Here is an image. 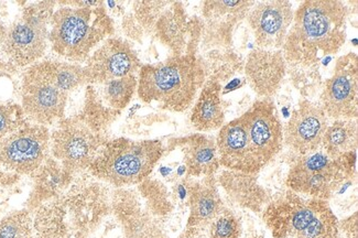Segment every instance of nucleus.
Here are the masks:
<instances>
[{"instance_id": "nucleus-31", "label": "nucleus", "mask_w": 358, "mask_h": 238, "mask_svg": "<svg viewBox=\"0 0 358 238\" xmlns=\"http://www.w3.org/2000/svg\"><path fill=\"white\" fill-rule=\"evenodd\" d=\"M6 34H7V28L0 22V49L3 46V40H5Z\"/></svg>"}, {"instance_id": "nucleus-13", "label": "nucleus", "mask_w": 358, "mask_h": 238, "mask_svg": "<svg viewBox=\"0 0 358 238\" xmlns=\"http://www.w3.org/2000/svg\"><path fill=\"white\" fill-rule=\"evenodd\" d=\"M141 62L131 44L120 38L110 36L92 52L83 65L85 83H105L108 80L137 74Z\"/></svg>"}, {"instance_id": "nucleus-27", "label": "nucleus", "mask_w": 358, "mask_h": 238, "mask_svg": "<svg viewBox=\"0 0 358 238\" xmlns=\"http://www.w3.org/2000/svg\"><path fill=\"white\" fill-rule=\"evenodd\" d=\"M243 233L242 222L235 213L225 207L208 228V238H239Z\"/></svg>"}, {"instance_id": "nucleus-19", "label": "nucleus", "mask_w": 358, "mask_h": 238, "mask_svg": "<svg viewBox=\"0 0 358 238\" xmlns=\"http://www.w3.org/2000/svg\"><path fill=\"white\" fill-rule=\"evenodd\" d=\"M222 85L215 76L208 78L195 99L191 114L193 127L201 132L221 130L225 120L221 99Z\"/></svg>"}, {"instance_id": "nucleus-9", "label": "nucleus", "mask_w": 358, "mask_h": 238, "mask_svg": "<svg viewBox=\"0 0 358 238\" xmlns=\"http://www.w3.org/2000/svg\"><path fill=\"white\" fill-rule=\"evenodd\" d=\"M50 132V155L72 176L87 169L99 148L106 143L101 132L83 117L63 118Z\"/></svg>"}, {"instance_id": "nucleus-20", "label": "nucleus", "mask_w": 358, "mask_h": 238, "mask_svg": "<svg viewBox=\"0 0 358 238\" xmlns=\"http://www.w3.org/2000/svg\"><path fill=\"white\" fill-rule=\"evenodd\" d=\"M218 181L234 202L254 212L262 213L271 200L267 191L257 183L256 174L225 170L220 174Z\"/></svg>"}, {"instance_id": "nucleus-26", "label": "nucleus", "mask_w": 358, "mask_h": 238, "mask_svg": "<svg viewBox=\"0 0 358 238\" xmlns=\"http://www.w3.org/2000/svg\"><path fill=\"white\" fill-rule=\"evenodd\" d=\"M0 238H34V215L29 209L15 211L0 220Z\"/></svg>"}, {"instance_id": "nucleus-22", "label": "nucleus", "mask_w": 358, "mask_h": 238, "mask_svg": "<svg viewBox=\"0 0 358 238\" xmlns=\"http://www.w3.org/2000/svg\"><path fill=\"white\" fill-rule=\"evenodd\" d=\"M357 119H336L325 130L321 147L330 158H340L357 150Z\"/></svg>"}, {"instance_id": "nucleus-1", "label": "nucleus", "mask_w": 358, "mask_h": 238, "mask_svg": "<svg viewBox=\"0 0 358 238\" xmlns=\"http://www.w3.org/2000/svg\"><path fill=\"white\" fill-rule=\"evenodd\" d=\"M348 8L342 1L311 0L294 13L282 53L287 64L315 68L345 44Z\"/></svg>"}, {"instance_id": "nucleus-17", "label": "nucleus", "mask_w": 358, "mask_h": 238, "mask_svg": "<svg viewBox=\"0 0 358 238\" xmlns=\"http://www.w3.org/2000/svg\"><path fill=\"white\" fill-rule=\"evenodd\" d=\"M287 61L282 50H252L247 57L245 74L260 99H273L286 76Z\"/></svg>"}, {"instance_id": "nucleus-7", "label": "nucleus", "mask_w": 358, "mask_h": 238, "mask_svg": "<svg viewBox=\"0 0 358 238\" xmlns=\"http://www.w3.org/2000/svg\"><path fill=\"white\" fill-rule=\"evenodd\" d=\"M55 3L30 4L9 28H7L1 51L13 64L28 68L39 62L49 43L50 20L55 13Z\"/></svg>"}, {"instance_id": "nucleus-32", "label": "nucleus", "mask_w": 358, "mask_h": 238, "mask_svg": "<svg viewBox=\"0 0 358 238\" xmlns=\"http://www.w3.org/2000/svg\"><path fill=\"white\" fill-rule=\"evenodd\" d=\"M8 176H13V174H3V172H0V178H8Z\"/></svg>"}, {"instance_id": "nucleus-30", "label": "nucleus", "mask_w": 358, "mask_h": 238, "mask_svg": "<svg viewBox=\"0 0 358 238\" xmlns=\"http://www.w3.org/2000/svg\"><path fill=\"white\" fill-rule=\"evenodd\" d=\"M357 212L338 222L340 232L342 230L346 238H358Z\"/></svg>"}, {"instance_id": "nucleus-24", "label": "nucleus", "mask_w": 358, "mask_h": 238, "mask_svg": "<svg viewBox=\"0 0 358 238\" xmlns=\"http://www.w3.org/2000/svg\"><path fill=\"white\" fill-rule=\"evenodd\" d=\"M255 3L239 0L206 1L203 5V16L212 26L233 27L246 17Z\"/></svg>"}, {"instance_id": "nucleus-6", "label": "nucleus", "mask_w": 358, "mask_h": 238, "mask_svg": "<svg viewBox=\"0 0 358 238\" xmlns=\"http://www.w3.org/2000/svg\"><path fill=\"white\" fill-rule=\"evenodd\" d=\"M355 178L356 151L332 159L317 150L296 157L287 176L286 186L298 195L329 201Z\"/></svg>"}, {"instance_id": "nucleus-8", "label": "nucleus", "mask_w": 358, "mask_h": 238, "mask_svg": "<svg viewBox=\"0 0 358 238\" xmlns=\"http://www.w3.org/2000/svg\"><path fill=\"white\" fill-rule=\"evenodd\" d=\"M69 93L53 80L49 59L39 61L24 71L21 83V108L29 122L50 126L64 118Z\"/></svg>"}, {"instance_id": "nucleus-21", "label": "nucleus", "mask_w": 358, "mask_h": 238, "mask_svg": "<svg viewBox=\"0 0 358 238\" xmlns=\"http://www.w3.org/2000/svg\"><path fill=\"white\" fill-rule=\"evenodd\" d=\"M169 8L162 13L157 21V36L173 52V55H182L187 53V15L182 4L170 3Z\"/></svg>"}, {"instance_id": "nucleus-16", "label": "nucleus", "mask_w": 358, "mask_h": 238, "mask_svg": "<svg viewBox=\"0 0 358 238\" xmlns=\"http://www.w3.org/2000/svg\"><path fill=\"white\" fill-rule=\"evenodd\" d=\"M187 192L189 215L181 238H202L208 234L210 224L226 206L214 176L191 180L187 184Z\"/></svg>"}, {"instance_id": "nucleus-28", "label": "nucleus", "mask_w": 358, "mask_h": 238, "mask_svg": "<svg viewBox=\"0 0 358 238\" xmlns=\"http://www.w3.org/2000/svg\"><path fill=\"white\" fill-rule=\"evenodd\" d=\"M29 122L21 106L16 104L0 103V139Z\"/></svg>"}, {"instance_id": "nucleus-25", "label": "nucleus", "mask_w": 358, "mask_h": 238, "mask_svg": "<svg viewBox=\"0 0 358 238\" xmlns=\"http://www.w3.org/2000/svg\"><path fill=\"white\" fill-rule=\"evenodd\" d=\"M97 95L103 105L113 111H120L127 107L137 91V74L97 84Z\"/></svg>"}, {"instance_id": "nucleus-14", "label": "nucleus", "mask_w": 358, "mask_h": 238, "mask_svg": "<svg viewBox=\"0 0 358 238\" xmlns=\"http://www.w3.org/2000/svg\"><path fill=\"white\" fill-rule=\"evenodd\" d=\"M329 127V117L320 104L301 99L283 128V143L298 155L319 150Z\"/></svg>"}, {"instance_id": "nucleus-15", "label": "nucleus", "mask_w": 358, "mask_h": 238, "mask_svg": "<svg viewBox=\"0 0 358 238\" xmlns=\"http://www.w3.org/2000/svg\"><path fill=\"white\" fill-rule=\"evenodd\" d=\"M294 9L289 1L255 4L247 20L259 49L281 50L294 21Z\"/></svg>"}, {"instance_id": "nucleus-11", "label": "nucleus", "mask_w": 358, "mask_h": 238, "mask_svg": "<svg viewBox=\"0 0 358 238\" xmlns=\"http://www.w3.org/2000/svg\"><path fill=\"white\" fill-rule=\"evenodd\" d=\"M247 139L262 168L282 150L283 128L273 99H258L242 115Z\"/></svg>"}, {"instance_id": "nucleus-23", "label": "nucleus", "mask_w": 358, "mask_h": 238, "mask_svg": "<svg viewBox=\"0 0 358 238\" xmlns=\"http://www.w3.org/2000/svg\"><path fill=\"white\" fill-rule=\"evenodd\" d=\"M36 178V188L34 195H31V209L36 210V207L42 203L51 200L57 190L64 184L65 178L71 176L57 162L52 155L48 157L45 163L40 167L39 170L34 174Z\"/></svg>"}, {"instance_id": "nucleus-2", "label": "nucleus", "mask_w": 358, "mask_h": 238, "mask_svg": "<svg viewBox=\"0 0 358 238\" xmlns=\"http://www.w3.org/2000/svg\"><path fill=\"white\" fill-rule=\"evenodd\" d=\"M208 80V68L195 53L172 55L138 72L137 92L145 104L181 113L192 106Z\"/></svg>"}, {"instance_id": "nucleus-29", "label": "nucleus", "mask_w": 358, "mask_h": 238, "mask_svg": "<svg viewBox=\"0 0 358 238\" xmlns=\"http://www.w3.org/2000/svg\"><path fill=\"white\" fill-rule=\"evenodd\" d=\"M170 3H136L134 4L136 17L141 26L145 29H152L156 26L159 17Z\"/></svg>"}, {"instance_id": "nucleus-18", "label": "nucleus", "mask_w": 358, "mask_h": 238, "mask_svg": "<svg viewBox=\"0 0 358 238\" xmlns=\"http://www.w3.org/2000/svg\"><path fill=\"white\" fill-rule=\"evenodd\" d=\"M185 159L187 176L192 178L212 176L220 170L215 138L206 134H193L176 140Z\"/></svg>"}, {"instance_id": "nucleus-3", "label": "nucleus", "mask_w": 358, "mask_h": 238, "mask_svg": "<svg viewBox=\"0 0 358 238\" xmlns=\"http://www.w3.org/2000/svg\"><path fill=\"white\" fill-rule=\"evenodd\" d=\"M262 220L273 238H338L336 215L325 200L287 191L271 197Z\"/></svg>"}, {"instance_id": "nucleus-10", "label": "nucleus", "mask_w": 358, "mask_h": 238, "mask_svg": "<svg viewBox=\"0 0 358 238\" xmlns=\"http://www.w3.org/2000/svg\"><path fill=\"white\" fill-rule=\"evenodd\" d=\"M49 155V128L27 122L0 139V172L13 176H32Z\"/></svg>"}, {"instance_id": "nucleus-12", "label": "nucleus", "mask_w": 358, "mask_h": 238, "mask_svg": "<svg viewBox=\"0 0 358 238\" xmlns=\"http://www.w3.org/2000/svg\"><path fill=\"white\" fill-rule=\"evenodd\" d=\"M320 106L330 118L357 119L358 59L350 52L336 61L334 73L325 82Z\"/></svg>"}, {"instance_id": "nucleus-4", "label": "nucleus", "mask_w": 358, "mask_h": 238, "mask_svg": "<svg viewBox=\"0 0 358 238\" xmlns=\"http://www.w3.org/2000/svg\"><path fill=\"white\" fill-rule=\"evenodd\" d=\"M114 34V24L101 3L62 7L50 20L49 43L69 63H85L92 52Z\"/></svg>"}, {"instance_id": "nucleus-5", "label": "nucleus", "mask_w": 358, "mask_h": 238, "mask_svg": "<svg viewBox=\"0 0 358 238\" xmlns=\"http://www.w3.org/2000/svg\"><path fill=\"white\" fill-rule=\"evenodd\" d=\"M164 153L160 140L116 138L99 148L87 171L117 189L133 187L147 180Z\"/></svg>"}]
</instances>
